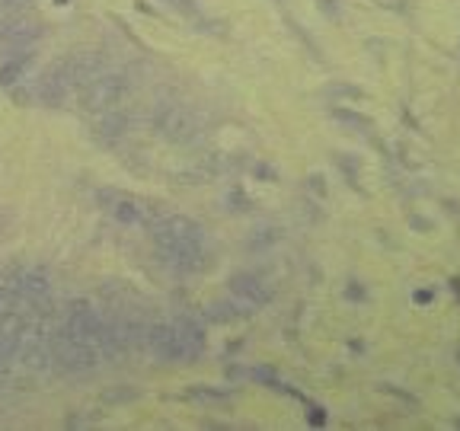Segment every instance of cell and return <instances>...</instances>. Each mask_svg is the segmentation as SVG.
<instances>
[{
  "mask_svg": "<svg viewBox=\"0 0 460 431\" xmlns=\"http://www.w3.org/2000/svg\"><path fill=\"white\" fill-rule=\"evenodd\" d=\"M134 96V80L125 70H109L103 74L80 93V109L87 115H109V112H125V105Z\"/></svg>",
  "mask_w": 460,
  "mask_h": 431,
  "instance_id": "cell-1",
  "label": "cell"
},
{
  "mask_svg": "<svg viewBox=\"0 0 460 431\" xmlns=\"http://www.w3.org/2000/svg\"><path fill=\"white\" fill-rule=\"evenodd\" d=\"M151 125L170 144H192L205 131L198 109L182 103H157V109L151 112Z\"/></svg>",
  "mask_w": 460,
  "mask_h": 431,
  "instance_id": "cell-2",
  "label": "cell"
},
{
  "mask_svg": "<svg viewBox=\"0 0 460 431\" xmlns=\"http://www.w3.org/2000/svg\"><path fill=\"white\" fill-rule=\"evenodd\" d=\"M55 67L61 70L64 84H68L70 93H84L87 86H90L93 80H96V77L106 70V55H103V51H96V49L70 51V55H64Z\"/></svg>",
  "mask_w": 460,
  "mask_h": 431,
  "instance_id": "cell-3",
  "label": "cell"
},
{
  "mask_svg": "<svg viewBox=\"0 0 460 431\" xmlns=\"http://www.w3.org/2000/svg\"><path fill=\"white\" fill-rule=\"evenodd\" d=\"M51 361H55L58 368L70 371V374H87V371H93L99 364V352L93 345H84V342L70 339L68 333L58 329V333L51 335Z\"/></svg>",
  "mask_w": 460,
  "mask_h": 431,
  "instance_id": "cell-4",
  "label": "cell"
},
{
  "mask_svg": "<svg viewBox=\"0 0 460 431\" xmlns=\"http://www.w3.org/2000/svg\"><path fill=\"white\" fill-rule=\"evenodd\" d=\"M99 205H103L115 221L132 224V227H138V224L147 227L151 221L160 217V208H157V205H147V202H141V198H134V195L112 192V188H103V192H99Z\"/></svg>",
  "mask_w": 460,
  "mask_h": 431,
  "instance_id": "cell-5",
  "label": "cell"
},
{
  "mask_svg": "<svg viewBox=\"0 0 460 431\" xmlns=\"http://www.w3.org/2000/svg\"><path fill=\"white\" fill-rule=\"evenodd\" d=\"M42 35V22L35 20L32 13H16L0 20V51L16 55V51H29Z\"/></svg>",
  "mask_w": 460,
  "mask_h": 431,
  "instance_id": "cell-6",
  "label": "cell"
},
{
  "mask_svg": "<svg viewBox=\"0 0 460 431\" xmlns=\"http://www.w3.org/2000/svg\"><path fill=\"white\" fill-rule=\"evenodd\" d=\"M61 333H68L70 339L84 342V345H99V335H103V316H99L96 310H90L87 304L74 307V310L68 313V320H64Z\"/></svg>",
  "mask_w": 460,
  "mask_h": 431,
  "instance_id": "cell-7",
  "label": "cell"
},
{
  "mask_svg": "<svg viewBox=\"0 0 460 431\" xmlns=\"http://www.w3.org/2000/svg\"><path fill=\"white\" fill-rule=\"evenodd\" d=\"M227 285H230V294L243 300V307H250V310H259V307H265L272 300L269 285H265L259 275H253V271H237V275H230Z\"/></svg>",
  "mask_w": 460,
  "mask_h": 431,
  "instance_id": "cell-8",
  "label": "cell"
},
{
  "mask_svg": "<svg viewBox=\"0 0 460 431\" xmlns=\"http://www.w3.org/2000/svg\"><path fill=\"white\" fill-rule=\"evenodd\" d=\"M144 348L157 358V361H182L173 323H153V326H147L144 329Z\"/></svg>",
  "mask_w": 460,
  "mask_h": 431,
  "instance_id": "cell-9",
  "label": "cell"
},
{
  "mask_svg": "<svg viewBox=\"0 0 460 431\" xmlns=\"http://www.w3.org/2000/svg\"><path fill=\"white\" fill-rule=\"evenodd\" d=\"M173 333H176V342H179V352H182V361H196L198 355L205 352L208 339H205V326L196 320V316H179L173 323Z\"/></svg>",
  "mask_w": 460,
  "mask_h": 431,
  "instance_id": "cell-10",
  "label": "cell"
},
{
  "mask_svg": "<svg viewBox=\"0 0 460 431\" xmlns=\"http://www.w3.org/2000/svg\"><path fill=\"white\" fill-rule=\"evenodd\" d=\"M90 128H93V138L106 141V144H115L128 134V122H125V112H109V115H90Z\"/></svg>",
  "mask_w": 460,
  "mask_h": 431,
  "instance_id": "cell-11",
  "label": "cell"
},
{
  "mask_svg": "<svg viewBox=\"0 0 460 431\" xmlns=\"http://www.w3.org/2000/svg\"><path fill=\"white\" fill-rule=\"evenodd\" d=\"M29 61H32V51H16V55H4L0 61V86H16L26 74Z\"/></svg>",
  "mask_w": 460,
  "mask_h": 431,
  "instance_id": "cell-12",
  "label": "cell"
},
{
  "mask_svg": "<svg viewBox=\"0 0 460 431\" xmlns=\"http://www.w3.org/2000/svg\"><path fill=\"white\" fill-rule=\"evenodd\" d=\"M329 115H333L336 122H342V125H349V128H355V131H362V134H371V131H374V122H371L368 115H362V112H355V109H345V105H333V109H329Z\"/></svg>",
  "mask_w": 460,
  "mask_h": 431,
  "instance_id": "cell-13",
  "label": "cell"
},
{
  "mask_svg": "<svg viewBox=\"0 0 460 431\" xmlns=\"http://www.w3.org/2000/svg\"><path fill=\"white\" fill-rule=\"evenodd\" d=\"M167 4H170V10L189 16V20H198V16H202V7H198L196 0H167Z\"/></svg>",
  "mask_w": 460,
  "mask_h": 431,
  "instance_id": "cell-14",
  "label": "cell"
},
{
  "mask_svg": "<svg viewBox=\"0 0 460 431\" xmlns=\"http://www.w3.org/2000/svg\"><path fill=\"white\" fill-rule=\"evenodd\" d=\"M272 243H279V230H275V227H262L256 237L250 240V250H262V246H272Z\"/></svg>",
  "mask_w": 460,
  "mask_h": 431,
  "instance_id": "cell-15",
  "label": "cell"
},
{
  "mask_svg": "<svg viewBox=\"0 0 460 431\" xmlns=\"http://www.w3.org/2000/svg\"><path fill=\"white\" fill-rule=\"evenodd\" d=\"M32 0H0V20L7 16H16V13H26Z\"/></svg>",
  "mask_w": 460,
  "mask_h": 431,
  "instance_id": "cell-16",
  "label": "cell"
},
{
  "mask_svg": "<svg viewBox=\"0 0 460 431\" xmlns=\"http://www.w3.org/2000/svg\"><path fill=\"white\" fill-rule=\"evenodd\" d=\"M208 316H211V320H217V323L234 320V316H240V307H234V304H215Z\"/></svg>",
  "mask_w": 460,
  "mask_h": 431,
  "instance_id": "cell-17",
  "label": "cell"
},
{
  "mask_svg": "<svg viewBox=\"0 0 460 431\" xmlns=\"http://www.w3.org/2000/svg\"><path fill=\"white\" fill-rule=\"evenodd\" d=\"M253 380L265 383V387H272V390H288V387H281V380L275 377L272 368H256V371H253Z\"/></svg>",
  "mask_w": 460,
  "mask_h": 431,
  "instance_id": "cell-18",
  "label": "cell"
},
{
  "mask_svg": "<svg viewBox=\"0 0 460 431\" xmlns=\"http://www.w3.org/2000/svg\"><path fill=\"white\" fill-rule=\"evenodd\" d=\"M307 422L317 425V428H323V425H326V409L317 406V403H307Z\"/></svg>",
  "mask_w": 460,
  "mask_h": 431,
  "instance_id": "cell-19",
  "label": "cell"
},
{
  "mask_svg": "<svg viewBox=\"0 0 460 431\" xmlns=\"http://www.w3.org/2000/svg\"><path fill=\"white\" fill-rule=\"evenodd\" d=\"M134 397H138V393H134V390H112V393H106V403H125V399H134Z\"/></svg>",
  "mask_w": 460,
  "mask_h": 431,
  "instance_id": "cell-20",
  "label": "cell"
},
{
  "mask_svg": "<svg viewBox=\"0 0 460 431\" xmlns=\"http://www.w3.org/2000/svg\"><path fill=\"white\" fill-rule=\"evenodd\" d=\"M326 20H339V0H317Z\"/></svg>",
  "mask_w": 460,
  "mask_h": 431,
  "instance_id": "cell-21",
  "label": "cell"
},
{
  "mask_svg": "<svg viewBox=\"0 0 460 431\" xmlns=\"http://www.w3.org/2000/svg\"><path fill=\"white\" fill-rule=\"evenodd\" d=\"M383 393H393V397H400V399H403V403H409V406H419V399L416 397H409V393H403V390H397V387H393V383H383Z\"/></svg>",
  "mask_w": 460,
  "mask_h": 431,
  "instance_id": "cell-22",
  "label": "cell"
},
{
  "mask_svg": "<svg viewBox=\"0 0 460 431\" xmlns=\"http://www.w3.org/2000/svg\"><path fill=\"white\" fill-rule=\"evenodd\" d=\"M432 300H435V291H416V304L426 307V304H432Z\"/></svg>",
  "mask_w": 460,
  "mask_h": 431,
  "instance_id": "cell-23",
  "label": "cell"
},
{
  "mask_svg": "<svg viewBox=\"0 0 460 431\" xmlns=\"http://www.w3.org/2000/svg\"><path fill=\"white\" fill-rule=\"evenodd\" d=\"M310 186H314V192L323 195V176H310Z\"/></svg>",
  "mask_w": 460,
  "mask_h": 431,
  "instance_id": "cell-24",
  "label": "cell"
},
{
  "mask_svg": "<svg viewBox=\"0 0 460 431\" xmlns=\"http://www.w3.org/2000/svg\"><path fill=\"white\" fill-rule=\"evenodd\" d=\"M349 297H352V300H355V297L362 300V297H364V291H362V288H349Z\"/></svg>",
  "mask_w": 460,
  "mask_h": 431,
  "instance_id": "cell-25",
  "label": "cell"
},
{
  "mask_svg": "<svg viewBox=\"0 0 460 431\" xmlns=\"http://www.w3.org/2000/svg\"><path fill=\"white\" fill-rule=\"evenodd\" d=\"M457 361H460V352H457Z\"/></svg>",
  "mask_w": 460,
  "mask_h": 431,
  "instance_id": "cell-26",
  "label": "cell"
}]
</instances>
